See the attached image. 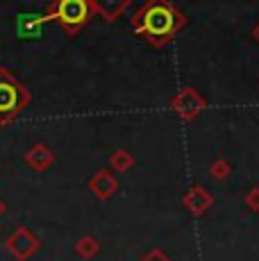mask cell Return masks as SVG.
Instances as JSON below:
<instances>
[{
  "label": "cell",
  "mask_w": 259,
  "mask_h": 261,
  "mask_svg": "<svg viewBox=\"0 0 259 261\" xmlns=\"http://www.w3.org/2000/svg\"><path fill=\"white\" fill-rule=\"evenodd\" d=\"M143 30L152 37H164L166 32L173 30V12L166 3L155 0L148 5V9L143 12Z\"/></svg>",
  "instance_id": "obj_1"
},
{
  "label": "cell",
  "mask_w": 259,
  "mask_h": 261,
  "mask_svg": "<svg viewBox=\"0 0 259 261\" xmlns=\"http://www.w3.org/2000/svg\"><path fill=\"white\" fill-rule=\"evenodd\" d=\"M57 18L68 28H75L87 18V3L84 0H59Z\"/></svg>",
  "instance_id": "obj_2"
},
{
  "label": "cell",
  "mask_w": 259,
  "mask_h": 261,
  "mask_svg": "<svg viewBox=\"0 0 259 261\" xmlns=\"http://www.w3.org/2000/svg\"><path fill=\"white\" fill-rule=\"evenodd\" d=\"M16 105V87L0 84V109H12Z\"/></svg>",
  "instance_id": "obj_3"
},
{
  "label": "cell",
  "mask_w": 259,
  "mask_h": 261,
  "mask_svg": "<svg viewBox=\"0 0 259 261\" xmlns=\"http://www.w3.org/2000/svg\"><path fill=\"white\" fill-rule=\"evenodd\" d=\"M255 39H257V41H259V25H257V28H255Z\"/></svg>",
  "instance_id": "obj_4"
}]
</instances>
